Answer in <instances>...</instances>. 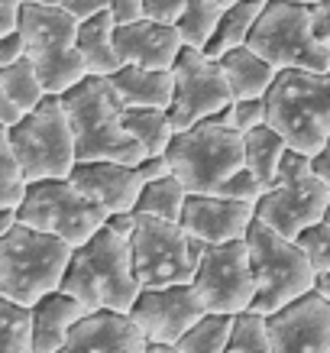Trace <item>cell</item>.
I'll use <instances>...</instances> for the list:
<instances>
[{"label":"cell","mask_w":330,"mask_h":353,"mask_svg":"<svg viewBox=\"0 0 330 353\" xmlns=\"http://www.w3.org/2000/svg\"><path fill=\"white\" fill-rule=\"evenodd\" d=\"M0 137L13 146L30 185L49 182V179H72L78 165V146L62 97L49 94L32 114L23 117V123H17L13 130H0Z\"/></svg>","instance_id":"ba28073f"},{"label":"cell","mask_w":330,"mask_h":353,"mask_svg":"<svg viewBox=\"0 0 330 353\" xmlns=\"http://www.w3.org/2000/svg\"><path fill=\"white\" fill-rule=\"evenodd\" d=\"M20 221L32 230L62 236L65 243H72L78 250L97 230H104L110 214L87 194L78 192L72 179H49V182L30 185L26 201L20 204Z\"/></svg>","instance_id":"7c38bea8"},{"label":"cell","mask_w":330,"mask_h":353,"mask_svg":"<svg viewBox=\"0 0 330 353\" xmlns=\"http://www.w3.org/2000/svg\"><path fill=\"white\" fill-rule=\"evenodd\" d=\"M220 3H227V7H230V3H236V0H220Z\"/></svg>","instance_id":"816d5d0a"},{"label":"cell","mask_w":330,"mask_h":353,"mask_svg":"<svg viewBox=\"0 0 330 353\" xmlns=\"http://www.w3.org/2000/svg\"><path fill=\"white\" fill-rule=\"evenodd\" d=\"M26 3H36V7H52V10H65L68 0H26Z\"/></svg>","instance_id":"bcb514c9"},{"label":"cell","mask_w":330,"mask_h":353,"mask_svg":"<svg viewBox=\"0 0 330 353\" xmlns=\"http://www.w3.org/2000/svg\"><path fill=\"white\" fill-rule=\"evenodd\" d=\"M249 49L262 55L278 72L305 68V72H330V46L314 36L308 3L295 0H269L253 36Z\"/></svg>","instance_id":"9c48e42d"},{"label":"cell","mask_w":330,"mask_h":353,"mask_svg":"<svg viewBox=\"0 0 330 353\" xmlns=\"http://www.w3.org/2000/svg\"><path fill=\"white\" fill-rule=\"evenodd\" d=\"M330 188L311 169V156L288 150L276 185L256 204V221L278 230L288 240H298L308 227L324 221Z\"/></svg>","instance_id":"30bf717a"},{"label":"cell","mask_w":330,"mask_h":353,"mask_svg":"<svg viewBox=\"0 0 330 353\" xmlns=\"http://www.w3.org/2000/svg\"><path fill=\"white\" fill-rule=\"evenodd\" d=\"M75 246L62 236L32 230L20 221L0 236V299L32 308L36 301L62 289Z\"/></svg>","instance_id":"7a4b0ae2"},{"label":"cell","mask_w":330,"mask_h":353,"mask_svg":"<svg viewBox=\"0 0 330 353\" xmlns=\"http://www.w3.org/2000/svg\"><path fill=\"white\" fill-rule=\"evenodd\" d=\"M72 182L81 194H87L94 204H101L107 214H130L136 211L139 194L146 188L136 165L127 162H78L72 172Z\"/></svg>","instance_id":"ac0fdd59"},{"label":"cell","mask_w":330,"mask_h":353,"mask_svg":"<svg viewBox=\"0 0 330 353\" xmlns=\"http://www.w3.org/2000/svg\"><path fill=\"white\" fill-rule=\"evenodd\" d=\"M68 123L75 130L78 162H127L139 165L146 159V150L130 137L123 114L127 108L120 104L114 88L107 78H85L62 97Z\"/></svg>","instance_id":"3957f363"},{"label":"cell","mask_w":330,"mask_h":353,"mask_svg":"<svg viewBox=\"0 0 330 353\" xmlns=\"http://www.w3.org/2000/svg\"><path fill=\"white\" fill-rule=\"evenodd\" d=\"M181 49H185V43H181L178 26H169V23L139 20L130 26H117V52L123 65L172 72Z\"/></svg>","instance_id":"d6986e66"},{"label":"cell","mask_w":330,"mask_h":353,"mask_svg":"<svg viewBox=\"0 0 330 353\" xmlns=\"http://www.w3.org/2000/svg\"><path fill=\"white\" fill-rule=\"evenodd\" d=\"M224 198H234V201H246V204H259V198L266 194V185L256 179L249 169H240L234 179H227V185L220 188Z\"/></svg>","instance_id":"d590c367"},{"label":"cell","mask_w":330,"mask_h":353,"mask_svg":"<svg viewBox=\"0 0 330 353\" xmlns=\"http://www.w3.org/2000/svg\"><path fill=\"white\" fill-rule=\"evenodd\" d=\"M130 246H133V263H136V276L143 289L194 282V272L207 250L181 224L159 221L149 214H136V230L130 236Z\"/></svg>","instance_id":"8fae6325"},{"label":"cell","mask_w":330,"mask_h":353,"mask_svg":"<svg viewBox=\"0 0 330 353\" xmlns=\"http://www.w3.org/2000/svg\"><path fill=\"white\" fill-rule=\"evenodd\" d=\"M172 72H175V101L169 108V117L178 133L198 127L214 114H220L227 104H234V91L227 85L220 62L204 55L201 49L185 46Z\"/></svg>","instance_id":"4fadbf2b"},{"label":"cell","mask_w":330,"mask_h":353,"mask_svg":"<svg viewBox=\"0 0 330 353\" xmlns=\"http://www.w3.org/2000/svg\"><path fill=\"white\" fill-rule=\"evenodd\" d=\"M295 3H308V7H311V3H318V0H295Z\"/></svg>","instance_id":"f907efd6"},{"label":"cell","mask_w":330,"mask_h":353,"mask_svg":"<svg viewBox=\"0 0 330 353\" xmlns=\"http://www.w3.org/2000/svg\"><path fill=\"white\" fill-rule=\"evenodd\" d=\"M185 7H188V0H146V20L175 26L181 20Z\"/></svg>","instance_id":"74e56055"},{"label":"cell","mask_w":330,"mask_h":353,"mask_svg":"<svg viewBox=\"0 0 330 353\" xmlns=\"http://www.w3.org/2000/svg\"><path fill=\"white\" fill-rule=\"evenodd\" d=\"M298 246L305 250V256L311 259V266L318 269V276L330 272V224H314L298 236Z\"/></svg>","instance_id":"e575fe53"},{"label":"cell","mask_w":330,"mask_h":353,"mask_svg":"<svg viewBox=\"0 0 330 353\" xmlns=\"http://www.w3.org/2000/svg\"><path fill=\"white\" fill-rule=\"evenodd\" d=\"M107 10L117 20V26H130V23L146 20V0H110Z\"/></svg>","instance_id":"f35d334b"},{"label":"cell","mask_w":330,"mask_h":353,"mask_svg":"<svg viewBox=\"0 0 330 353\" xmlns=\"http://www.w3.org/2000/svg\"><path fill=\"white\" fill-rule=\"evenodd\" d=\"M136 169L143 175V182H159V179H169L172 175V162H169V156H146Z\"/></svg>","instance_id":"7bdbcfd3"},{"label":"cell","mask_w":330,"mask_h":353,"mask_svg":"<svg viewBox=\"0 0 330 353\" xmlns=\"http://www.w3.org/2000/svg\"><path fill=\"white\" fill-rule=\"evenodd\" d=\"M256 224V204L234 201L224 194H188L181 227L204 246H220L246 240Z\"/></svg>","instance_id":"e0dca14e"},{"label":"cell","mask_w":330,"mask_h":353,"mask_svg":"<svg viewBox=\"0 0 330 353\" xmlns=\"http://www.w3.org/2000/svg\"><path fill=\"white\" fill-rule=\"evenodd\" d=\"M227 353H272V337H269L266 314H259V311H240V314H234Z\"/></svg>","instance_id":"d6a6232c"},{"label":"cell","mask_w":330,"mask_h":353,"mask_svg":"<svg viewBox=\"0 0 330 353\" xmlns=\"http://www.w3.org/2000/svg\"><path fill=\"white\" fill-rule=\"evenodd\" d=\"M0 97L13 101L23 114H32V110L49 97V91H45L36 65H32L30 59H23V62H17V65L0 68Z\"/></svg>","instance_id":"83f0119b"},{"label":"cell","mask_w":330,"mask_h":353,"mask_svg":"<svg viewBox=\"0 0 330 353\" xmlns=\"http://www.w3.org/2000/svg\"><path fill=\"white\" fill-rule=\"evenodd\" d=\"M272 353H330V301L318 289L269 314Z\"/></svg>","instance_id":"2e32d148"},{"label":"cell","mask_w":330,"mask_h":353,"mask_svg":"<svg viewBox=\"0 0 330 353\" xmlns=\"http://www.w3.org/2000/svg\"><path fill=\"white\" fill-rule=\"evenodd\" d=\"M269 0H236L224 10L220 17V26L214 32V39L207 43L204 55H211V59H224L227 52H234V49H243L249 43V36H253L256 23L262 17Z\"/></svg>","instance_id":"d4e9b609"},{"label":"cell","mask_w":330,"mask_h":353,"mask_svg":"<svg viewBox=\"0 0 330 353\" xmlns=\"http://www.w3.org/2000/svg\"><path fill=\"white\" fill-rule=\"evenodd\" d=\"M227 75V85L234 91V101H249V97H269L272 85L278 81V68L269 65L262 55H256L249 46L227 52L217 59Z\"/></svg>","instance_id":"cb8c5ba5"},{"label":"cell","mask_w":330,"mask_h":353,"mask_svg":"<svg viewBox=\"0 0 330 353\" xmlns=\"http://www.w3.org/2000/svg\"><path fill=\"white\" fill-rule=\"evenodd\" d=\"M324 224H330V201H327V211H324Z\"/></svg>","instance_id":"681fc988"},{"label":"cell","mask_w":330,"mask_h":353,"mask_svg":"<svg viewBox=\"0 0 330 353\" xmlns=\"http://www.w3.org/2000/svg\"><path fill=\"white\" fill-rule=\"evenodd\" d=\"M107 3L110 0H68L65 10L72 13L78 23H87V20H94V17H101L107 10Z\"/></svg>","instance_id":"ee69618b"},{"label":"cell","mask_w":330,"mask_h":353,"mask_svg":"<svg viewBox=\"0 0 330 353\" xmlns=\"http://www.w3.org/2000/svg\"><path fill=\"white\" fill-rule=\"evenodd\" d=\"M62 292L81 301L87 314H94V311L130 314V308L136 305L139 292H143L130 236H123L110 224L97 230L85 246L75 250Z\"/></svg>","instance_id":"6da1fadb"},{"label":"cell","mask_w":330,"mask_h":353,"mask_svg":"<svg viewBox=\"0 0 330 353\" xmlns=\"http://www.w3.org/2000/svg\"><path fill=\"white\" fill-rule=\"evenodd\" d=\"M246 137V169L253 172L259 182L266 185V192L276 185L278 172H282V162H285L288 156V146L285 137L278 133V130H272L266 123V127H256L249 130V133H243Z\"/></svg>","instance_id":"484cf974"},{"label":"cell","mask_w":330,"mask_h":353,"mask_svg":"<svg viewBox=\"0 0 330 353\" xmlns=\"http://www.w3.org/2000/svg\"><path fill=\"white\" fill-rule=\"evenodd\" d=\"M318 292L330 301V272H327V276H320V279H318Z\"/></svg>","instance_id":"7dc6e473"},{"label":"cell","mask_w":330,"mask_h":353,"mask_svg":"<svg viewBox=\"0 0 330 353\" xmlns=\"http://www.w3.org/2000/svg\"><path fill=\"white\" fill-rule=\"evenodd\" d=\"M78 52L85 62L87 78H110L123 68V59L117 52V20L104 10L94 20L81 23L78 30Z\"/></svg>","instance_id":"603a6c76"},{"label":"cell","mask_w":330,"mask_h":353,"mask_svg":"<svg viewBox=\"0 0 330 353\" xmlns=\"http://www.w3.org/2000/svg\"><path fill=\"white\" fill-rule=\"evenodd\" d=\"M165 156L172 162V175L188 188V194H220L227 179L246 169V137L234 127L204 120L175 133Z\"/></svg>","instance_id":"8992f818"},{"label":"cell","mask_w":330,"mask_h":353,"mask_svg":"<svg viewBox=\"0 0 330 353\" xmlns=\"http://www.w3.org/2000/svg\"><path fill=\"white\" fill-rule=\"evenodd\" d=\"M311 169H314V175L330 188V139L324 143V150H320L318 156H311Z\"/></svg>","instance_id":"f6af8a7d"},{"label":"cell","mask_w":330,"mask_h":353,"mask_svg":"<svg viewBox=\"0 0 330 353\" xmlns=\"http://www.w3.org/2000/svg\"><path fill=\"white\" fill-rule=\"evenodd\" d=\"M249 246V263H253L256 279V305L259 314H276L291 301L305 299L318 289V269L311 266L298 240H288L278 230L256 221L253 230L246 234Z\"/></svg>","instance_id":"5b68a950"},{"label":"cell","mask_w":330,"mask_h":353,"mask_svg":"<svg viewBox=\"0 0 330 353\" xmlns=\"http://www.w3.org/2000/svg\"><path fill=\"white\" fill-rule=\"evenodd\" d=\"M146 353H181L178 347H159V343H149V350Z\"/></svg>","instance_id":"c3c4849f"},{"label":"cell","mask_w":330,"mask_h":353,"mask_svg":"<svg viewBox=\"0 0 330 353\" xmlns=\"http://www.w3.org/2000/svg\"><path fill=\"white\" fill-rule=\"evenodd\" d=\"M78 30L81 23L68 10L36 7V3H26L23 10L20 32L26 39V59L36 65L45 91L52 97H65L87 78L78 52Z\"/></svg>","instance_id":"52a82bcc"},{"label":"cell","mask_w":330,"mask_h":353,"mask_svg":"<svg viewBox=\"0 0 330 353\" xmlns=\"http://www.w3.org/2000/svg\"><path fill=\"white\" fill-rule=\"evenodd\" d=\"M185 204H188V188L175 175H169V179H159V182H146V188L139 194L136 214H149L159 217V221L181 224Z\"/></svg>","instance_id":"f1b7e54d"},{"label":"cell","mask_w":330,"mask_h":353,"mask_svg":"<svg viewBox=\"0 0 330 353\" xmlns=\"http://www.w3.org/2000/svg\"><path fill=\"white\" fill-rule=\"evenodd\" d=\"M194 289L211 314H240L256 305V279L246 240L207 246L194 272Z\"/></svg>","instance_id":"5bb4252c"},{"label":"cell","mask_w":330,"mask_h":353,"mask_svg":"<svg viewBox=\"0 0 330 353\" xmlns=\"http://www.w3.org/2000/svg\"><path fill=\"white\" fill-rule=\"evenodd\" d=\"M26 192H30L26 169L17 159L10 143L0 137V208H17L20 211V204L26 201Z\"/></svg>","instance_id":"836d02e7"},{"label":"cell","mask_w":330,"mask_h":353,"mask_svg":"<svg viewBox=\"0 0 330 353\" xmlns=\"http://www.w3.org/2000/svg\"><path fill=\"white\" fill-rule=\"evenodd\" d=\"M26 59V39H23V32H7V36H0V68H7V65H17Z\"/></svg>","instance_id":"ab89813d"},{"label":"cell","mask_w":330,"mask_h":353,"mask_svg":"<svg viewBox=\"0 0 330 353\" xmlns=\"http://www.w3.org/2000/svg\"><path fill=\"white\" fill-rule=\"evenodd\" d=\"M234 117L236 130L249 133L256 127H266L269 123V97H249V101H234Z\"/></svg>","instance_id":"8d00e7d4"},{"label":"cell","mask_w":330,"mask_h":353,"mask_svg":"<svg viewBox=\"0 0 330 353\" xmlns=\"http://www.w3.org/2000/svg\"><path fill=\"white\" fill-rule=\"evenodd\" d=\"M269 127L295 152L318 156L330 139V72H278L269 91Z\"/></svg>","instance_id":"277c9868"},{"label":"cell","mask_w":330,"mask_h":353,"mask_svg":"<svg viewBox=\"0 0 330 353\" xmlns=\"http://www.w3.org/2000/svg\"><path fill=\"white\" fill-rule=\"evenodd\" d=\"M114 94L127 110L133 108H172L175 101V72H159V68H136L123 65L117 75L107 78Z\"/></svg>","instance_id":"7402d4cb"},{"label":"cell","mask_w":330,"mask_h":353,"mask_svg":"<svg viewBox=\"0 0 330 353\" xmlns=\"http://www.w3.org/2000/svg\"><path fill=\"white\" fill-rule=\"evenodd\" d=\"M149 343L130 321V314L94 311L85 314L59 353H146Z\"/></svg>","instance_id":"ffe728a7"},{"label":"cell","mask_w":330,"mask_h":353,"mask_svg":"<svg viewBox=\"0 0 330 353\" xmlns=\"http://www.w3.org/2000/svg\"><path fill=\"white\" fill-rule=\"evenodd\" d=\"M204 314L211 311L198 295L194 282H181V285H162V289H143L136 305L130 308V321L139 327L146 343L175 347Z\"/></svg>","instance_id":"9a60e30c"},{"label":"cell","mask_w":330,"mask_h":353,"mask_svg":"<svg viewBox=\"0 0 330 353\" xmlns=\"http://www.w3.org/2000/svg\"><path fill=\"white\" fill-rule=\"evenodd\" d=\"M311 26H314V36H318L324 46H330V0H318L311 3Z\"/></svg>","instance_id":"b9f144b4"},{"label":"cell","mask_w":330,"mask_h":353,"mask_svg":"<svg viewBox=\"0 0 330 353\" xmlns=\"http://www.w3.org/2000/svg\"><path fill=\"white\" fill-rule=\"evenodd\" d=\"M87 311L81 308V301L72 299L68 292H52L43 301H36L30 308L32 318V337H36V353H59L68 343L72 331Z\"/></svg>","instance_id":"44dd1931"},{"label":"cell","mask_w":330,"mask_h":353,"mask_svg":"<svg viewBox=\"0 0 330 353\" xmlns=\"http://www.w3.org/2000/svg\"><path fill=\"white\" fill-rule=\"evenodd\" d=\"M23 10H26V0H0V36L20 30Z\"/></svg>","instance_id":"60d3db41"},{"label":"cell","mask_w":330,"mask_h":353,"mask_svg":"<svg viewBox=\"0 0 330 353\" xmlns=\"http://www.w3.org/2000/svg\"><path fill=\"white\" fill-rule=\"evenodd\" d=\"M227 3L220 0H188V7L181 13V20L175 23L181 32V43L192 46V49H207V43L214 39V32L220 26Z\"/></svg>","instance_id":"f546056e"},{"label":"cell","mask_w":330,"mask_h":353,"mask_svg":"<svg viewBox=\"0 0 330 353\" xmlns=\"http://www.w3.org/2000/svg\"><path fill=\"white\" fill-rule=\"evenodd\" d=\"M230 327H234L230 314H204L201 321L194 324L175 347L181 353H227V347H230Z\"/></svg>","instance_id":"4dcf8cb0"},{"label":"cell","mask_w":330,"mask_h":353,"mask_svg":"<svg viewBox=\"0 0 330 353\" xmlns=\"http://www.w3.org/2000/svg\"><path fill=\"white\" fill-rule=\"evenodd\" d=\"M123 123H127L130 137L146 150V156H165L178 133L165 108H133L123 114Z\"/></svg>","instance_id":"4316f807"},{"label":"cell","mask_w":330,"mask_h":353,"mask_svg":"<svg viewBox=\"0 0 330 353\" xmlns=\"http://www.w3.org/2000/svg\"><path fill=\"white\" fill-rule=\"evenodd\" d=\"M0 334H3V350L0 353H36L32 318L26 305L0 299Z\"/></svg>","instance_id":"1f68e13d"}]
</instances>
